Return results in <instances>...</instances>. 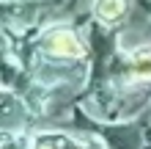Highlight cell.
<instances>
[{
  "instance_id": "6da1fadb",
  "label": "cell",
  "mask_w": 151,
  "mask_h": 149,
  "mask_svg": "<svg viewBox=\"0 0 151 149\" xmlns=\"http://www.w3.org/2000/svg\"><path fill=\"white\" fill-rule=\"evenodd\" d=\"M44 50L55 58H83L85 55V47L72 31H55L52 36H47L44 41Z\"/></svg>"
},
{
  "instance_id": "7a4b0ae2",
  "label": "cell",
  "mask_w": 151,
  "mask_h": 149,
  "mask_svg": "<svg viewBox=\"0 0 151 149\" xmlns=\"http://www.w3.org/2000/svg\"><path fill=\"white\" fill-rule=\"evenodd\" d=\"M93 11H96V17H99L102 22H115L127 11V0H96Z\"/></svg>"
},
{
  "instance_id": "3957f363",
  "label": "cell",
  "mask_w": 151,
  "mask_h": 149,
  "mask_svg": "<svg viewBox=\"0 0 151 149\" xmlns=\"http://www.w3.org/2000/svg\"><path fill=\"white\" fill-rule=\"evenodd\" d=\"M132 75L143 83H151V50H140L132 55Z\"/></svg>"
},
{
  "instance_id": "277c9868",
  "label": "cell",
  "mask_w": 151,
  "mask_h": 149,
  "mask_svg": "<svg viewBox=\"0 0 151 149\" xmlns=\"http://www.w3.org/2000/svg\"><path fill=\"white\" fill-rule=\"evenodd\" d=\"M36 149H52V146H50V144H41V146H36Z\"/></svg>"
}]
</instances>
